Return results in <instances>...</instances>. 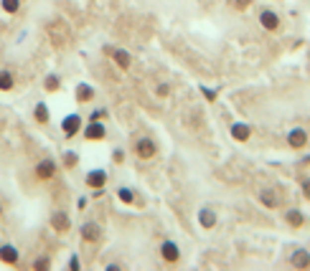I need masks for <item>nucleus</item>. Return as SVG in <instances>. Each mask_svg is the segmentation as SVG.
I'll use <instances>...</instances> for the list:
<instances>
[{"label": "nucleus", "mask_w": 310, "mask_h": 271, "mask_svg": "<svg viewBox=\"0 0 310 271\" xmlns=\"http://www.w3.org/2000/svg\"><path fill=\"white\" fill-rule=\"evenodd\" d=\"M0 216H3V206H0Z\"/></svg>", "instance_id": "nucleus-32"}, {"label": "nucleus", "mask_w": 310, "mask_h": 271, "mask_svg": "<svg viewBox=\"0 0 310 271\" xmlns=\"http://www.w3.org/2000/svg\"><path fill=\"white\" fill-rule=\"evenodd\" d=\"M168 92H170L168 84H160V86H158V97H168Z\"/></svg>", "instance_id": "nucleus-27"}, {"label": "nucleus", "mask_w": 310, "mask_h": 271, "mask_svg": "<svg viewBox=\"0 0 310 271\" xmlns=\"http://www.w3.org/2000/svg\"><path fill=\"white\" fill-rule=\"evenodd\" d=\"M104 180H107V175L102 172V170H92L89 175H86V185H89V188H102L104 185Z\"/></svg>", "instance_id": "nucleus-11"}, {"label": "nucleus", "mask_w": 310, "mask_h": 271, "mask_svg": "<svg viewBox=\"0 0 310 271\" xmlns=\"http://www.w3.org/2000/svg\"><path fill=\"white\" fill-rule=\"evenodd\" d=\"M135 152H138V157H143V160H150V157L158 152V147H155V142L153 140H138V145H135Z\"/></svg>", "instance_id": "nucleus-3"}, {"label": "nucleus", "mask_w": 310, "mask_h": 271, "mask_svg": "<svg viewBox=\"0 0 310 271\" xmlns=\"http://www.w3.org/2000/svg\"><path fill=\"white\" fill-rule=\"evenodd\" d=\"M99 117H104V109H99V111H92V117H89V119H92V122H97Z\"/></svg>", "instance_id": "nucleus-29"}, {"label": "nucleus", "mask_w": 310, "mask_h": 271, "mask_svg": "<svg viewBox=\"0 0 310 271\" xmlns=\"http://www.w3.org/2000/svg\"><path fill=\"white\" fill-rule=\"evenodd\" d=\"M259 200H262L267 208H277V206H280V198L275 195V190H262V193H259Z\"/></svg>", "instance_id": "nucleus-17"}, {"label": "nucleus", "mask_w": 310, "mask_h": 271, "mask_svg": "<svg viewBox=\"0 0 310 271\" xmlns=\"http://www.w3.org/2000/svg\"><path fill=\"white\" fill-rule=\"evenodd\" d=\"M290 264L298 266V269H305V266H310V254L305 251V248H298V251L293 254V259H290Z\"/></svg>", "instance_id": "nucleus-10"}, {"label": "nucleus", "mask_w": 310, "mask_h": 271, "mask_svg": "<svg viewBox=\"0 0 310 271\" xmlns=\"http://www.w3.org/2000/svg\"><path fill=\"white\" fill-rule=\"evenodd\" d=\"M36 175H38L41 180L54 177V175H56V163H54V160H41V163L36 165Z\"/></svg>", "instance_id": "nucleus-6"}, {"label": "nucleus", "mask_w": 310, "mask_h": 271, "mask_svg": "<svg viewBox=\"0 0 310 271\" xmlns=\"http://www.w3.org/2000/svg\"><path fill=\"white\" fill-rule=\"evenodd\" d=\"M285 218H287V223H290L293 225V228H300V225L305 223V216L298 211V208H293V211H287L285 213Z\"/></svg>", "instance_id": "nucleus-16"}, {"label": "nucleus", "mask_w": 310, "mask_h": 271, "mask_svg": "<svg viewBox=\"0 0 310 271\" xmlns=\"http://www.w3.org/2000/svg\"><path fill=\"white\" fill-rule=\"evenodd\" d=\"M117 193H120V200H122V203H132V200H135V195H132L130 188H120Z\"/></svg>", "instance_id": "nucleus-22"}, {"label": "nucleus", "mask_w": 310, "mask_h": 271, "mask_svg": "<svg viewBox=\"0 0 310 271\" xmlns=\"http://www.w3.org/2000/svg\"><path fill=\"white\" fill-rule=\"evenodd\" d=\"M51 225H54L56 233H66V231L72 228V220H69V216H66L64 211H56V213L51 216Z\"/></svg>", "instance_id": "nucleus-2"}, {"label": "nucleus", "mask_w": 310, "mask_h": 271, "mask_svg": "<svg viewBox=\"0 0 310 271\" xmlns=\"http://www.w3.org/2000/svg\"><path fill=\"white\" fill-rule=\"evenodd\" d=\"M287 145H290L293 150H303V147L308 145V132H305L303 127L290 129V132H287Z\"/></svg>", "instance_id": "nucleus-1"}, {"label": "nucleus", "mask_w": 310, "mask_h": 271, "mask_svg": "<svg viewBox=\"0 0 310 271\" xmlns=\"http://www.w3.org/2000/svg\"><path fill=\"white\" fill-rule=\"evenodd\" d=\"M36 119H38L41 124H46V122H49V107L43 104V102L36 104Z\"/></svg>", "instance_id": "nucleus-20"}, {"label": "nucleus", "mask_w": 310, "mask_h": 271, "mask_svg": "<svg viewBox=\"0 0 310 271\" xmlns=\"http://www.w3.org/2000/svg\"><path fill=\"white\" fill-rule=\"evenodd\" d=\"M259 23L267 28V31H277V28H280V18H277L275 10H262V13H259Z\"/></svg>", "instance_id": "nucleus-5"}, {"label": "nucleus", "mask_w": 310, "mask_h": 271, "mask_svg": "<svg viewBox=\"0 0 310 271\" xmlns=\"http://www.w3.org/2000/svg\"><path fill=\"white\" fill-rule=\"evenodd\" d=\"M0 89H3V92H10L13 89V74L10 71H0Z\"/></svg>", "instance_id": "nucleus-19"}, {"label": "nucleus", "mask_w": 310, "mask_h": 271, "mask_svg": "<svg viewBox=\"0 0 310 271\" xmlns=\"http://www.w3.org/2000/svg\"><path fill=\"white\" fill-rule=\"evenodd\" d=\"M160 254H163V259H165V261H178V256H181V248L175 246L173 241H165V243L160 246Z\"/></svg>", "instance_id": "nucleus-7"}, {"label": "nucleus", "mask_w": 310, "mask_h": 271, "mask_svg": "<svg viewBox=\"0 0 310 271\" xmlns=\"http://www.w3.org/2000/svg\"><path fill=\"white\" fill-rule=\"evenodd\" d=\"M303 195L310 200V177H305V180H303Z\"/></svg>", "instance_id": "nucleus-25"}, {"label": "nucleus", "mask_w": 310, "mask_h": 271, "mask_svg": "<svg viewBox=\"0 0 310 271\" xmlns=\"http://www.w3.org/2000/svg\"><path fill=\"white\" fill-rule=\"evenodd\" d=\"M249 127L247 124H232V137L234 140H239V142H244V140H249Z\"/></svg>", "instance_id": "nucleus-15"}, {"label": "nucleus", "mask_w": 310, "mask_h": 271, "mask_svg": "<svg viewBox=\"0 0 310 271\" xmlns=\"http://www.w3.org/2000/svg\"><path fill=\"white\" fill-rule=\"evenodd\" d=\"M81 238L84 241H97L99 238V225L97 223H84L81 225Z\"/></svg>", "instance_id": "nucleus-13"}, {"label": "nucleus", "mask_w": 310, "mask_h": 271, "mask_svg": "<svg viewBox=\"0 0 310 271\" xmlns=\"http://www.w3.org/2000/svg\"><path fill=\"white\" fill-rule=\"evenodd\" d=\"M0 261L18 264V248L15 246H0Z\"/></svg>", "instance_id": "nucleus-9"}, {"label": "nucleus", "mask_w": 310, "mask_h": 271, "mask_svg": "<svg viewBox=\"0 0 310 271\" xmlns=\"http://www.w3.org/2000/svg\"><path fill=\"white\" fill-rule=\"evenodd\" d=\"M198 223H201L204 228H214V225H216V213L209 211V208H204L201 213H198Z\"/></svg>", "instance_id": "nucleus-14"}, {"label": "nucleus", "mask_w": 310, "mask_h": 271, "mask_svg": "<svg viewBox=\"0 0 310 271\" xmlns=\"http://www.w3.org/2000/svg\"><path fill=\"white\" fill-rule=\"evenodd\" d=\"M107 51L112 54V58L120 63V69H122V71L130 69V54H127V51H122V49H115V51H112V49H107Z\"/></svg>", "instance_id": "nucleus-12"}, {"label": "nucleus", "mask_w": 310, "mask_h": 271, "mask_svg": "<svg viewBox=\"0 0 310 271\" xmlns=\"http://www.w3.org/2000/svg\"><path fill=\"white\" fill-rule=\"evenodd\" d=\"M69 269H74V271H77V269H79V261H77V259H72V261H69Z\"/></svg>", "instance_id": "nucleus-31"}, {"label": "nucleus", "mask_w": 310, "mask_h": 271, "mask_svg": "<svg viewBox=\"0 0 310 271\" xmlns=\"http://www.w3.org/2000/svg\"><path fill=\"white\" fill-rule=\"evenodd\" d=\"M33 266H36V269H46V266H49V259H38Z\"/></svg>", "instance_id": "nucleus-28"}, {"label": "nucleus", "mask_w": 310, "mask_h": 271, "mask_svg": "<svg viewBox=\"0 0 310 271\" xmlns=\"http://www.w3.org/2000/svg\"><path fill=\"white\" fill-rule=\"evenodd\" d=\"M59 79L56 76H46V84H43V86H46V92H56V89H59Z\"/></svg>", "instance_id": "nucleus-23"}, {"label": "nucleus", "mask_w": 310, "mask_h": 271, "mask_svg": "<svg viewBox=\"0 0 310 271\" xmlns=\"http://www.w3.org/2000/svg\"><path fill=\"white\" fill-rule=\"evenodd\" d=\"M77 160H79V157H77L74 152H66V157H64V163H66V167H74V165H77Z\"/></svg>", "instance_id": "nucleus-24"}, {"label": "nucleus", "mask_w": 310, "mask_h": 271, "mask_svg": "<svg viewBox=\"0 0 310 271\" xmlns=\"http://www.w3.org/2000/svg\"><path fill=\"white\" fill-rule=\"evenodd\" d=\"M61 129H64L66 137H74V134L81 129V119H79L77 114H69V117H66V119L61 122Z\"/></svg>", "instance_id": "nucleus-4"}, {"label": "nucleus", "mask_w": 310, "mask_h": 271, "mask_svg": "<svg viewBox=\"0 0 310 271\" xmlns=\"http://www.w3.org/2000/svg\"><path fill=\"white\" fill-rule=\"evenodd\" d=\"M0 8H3L5 13H15L20 8V0H0Z\"/></svg>", "instance_id": "nucleus-21"}, {"label": "nucleus", "mask_w": 310, "mask_h": 271, "mask_svg": "<svg viewBox=\"0 0 310 271\" xmlns=\"http://www.w3.org/2000/svg\"><path fill=\"white\" fill-rule=\"evenodd\" d=\"M201 92L206 94V99H209V102H214V99H216V94L211 92V89H201Z\"/></svg>", "instance_id": "nucleus-30"}, {"label": "nucleus", "mask_w": 310, "mask_h": 271, "mask_svg": "<svg viewBox=\"0 0 310 271\" xmlns=\"http://www.w3.org/2000/svg\"><path fill=\"white\" fill-rule=\"evenodd\" d=\"M104 134H107V129H104V124H99V122H92L89 127L84 129V137H86V140H104Z\"/></svg>", "instance_id": "nucleus-8"}, {"label": "nucleus", "mask_w": 310, "mask_h": 271, "mask_svg": "<svg viewBox=\"0 0 310 271\" xmlns=\"http://www.w3.org/2000/svg\"><path fill=\"white\" fill-rule=\"evenodd\" d=\"M92 97H94V89H92L89 84H79V86H77V99H79V102H89Z\"/></svg>", "instance_id": "nucleus-18"}, {"label": "nucleus", "mask_w": 310, "mask_h": 271, "mask_svg": "<svg viewBox=\"0 0 310 271\" xmlns=\"http://www.w3.org/2000/svg\"><path fill=\"white\" fill-rule=\"evenodd\" d=\"M249 3H252V0H234L236 10H244V8H249Z\"/></svg>", "instance_id": "nucleus-26"}]
</instances>
